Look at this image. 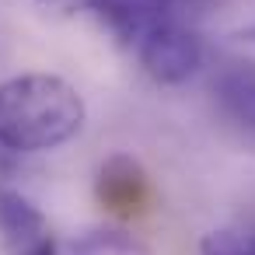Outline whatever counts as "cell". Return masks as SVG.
Here are the masks:
<instances>
[{
	"mask_svg": "<svg viewBox=\"0 0 255 255\" xmlns=\"http://www.w3.org/2000/svg\"><path fill=\"white\" fill-rule=\"evenodd\" d=\"M84 98L53 74H21L0 84V147L18 154L56 150L84 126Z\"/></svg>",
	"mask_w": 255,
	"mask_h": 255,
	"instance_id": "6da1fadb",
	"label": "cell"
},
{
	"mask_svg": "<svg viewBox=\"0 0 255 255\" xmlns=\"http://www.w3.org/2000/svg\"><path fill=\"white\" fill-rule=\"evenodd\" d=\"M136 53H140L143 70L150 74V81H157L164 88L185 84L203 63V46H199L196 32L182 28L171 18H157L136 42Z\"/></svg>",
	"mask_w": 255,
	"mask_h": 255,
	"instance_id": "7a4b0ae2",
	"label": "cell"
},
{
	"mask_svg": "<svg viewBox=\"0 0 255 255\" xmlns=\"http://www.w3.org/2000/svg\"><path fill=\"white\" fill-rule=\"evenodd\" d=\"M95 189H98L102 206L116 217H140L154 199L147 171L129 154H112L98 168V185Z\"/></svg>",
	"mask_w": 255,
	"mask_h": 255,
	"instance_id": "3957f363",
	"label": "cell"
},
{
	"mask_svg": "<svg viewBox=\"0 0 255 255\" xmlns=\"http://www.w3.org/2000/svg\"><path fill=\"white\" fill-rule=\"evenodd\" d=\"M42 234H49L42 210L14 189H0V241H4V248L21 252Z\"/></svg>",
	"mask_w": 255,
	"mask_h": 255,
	"instance_id": "277c9868",
	"label": "cell"
},
{
	"mask_svg": "<svg viewBox=\"0 0 255 255\" xmlns=\"http://www.w3.org/2000/svg\"><path fill=\"white\" fill-rule=\"evenodd\" d=\"M88 7L123 46H136L143 39V32L161 18L157 7L133 4V0H88Z\"/></svg>",
	"mask_w": 255,
	"mask_h": 255,
	"instance_id": "5b68a950",
	"label": "cell"
},
{
	"mask_svg": "<svg viewBox=\"0 0 255 255\" xmlns=\"http://www.w3.org/2000/svg\"><path fill=\"white\" fill-rule=\"evenodd\" d=\"M220 109L245 129H255V67L241 63L231 67L227 74H220V81L213 84Z\"/></svg>",
	"mask_w": 255,
	"mask_h": 255,
	"instance_id": "8992f818",
	"label": "cell"
},
{
	"mask_svg": "<svg viewBox=\"0 0 255 255\" xmlns=\"http://www.w3.org/2000/svg\"><path fill=\"white\" fill-rule=\"evenodd\" d=\"M199 255H255V227L227 224L199 241Z\"/></svg>",
	"mask_w": 255,
	"mask_h": 255,
	"instance_id": "52a82bcc",
	"label": "cell"
},
{
	"mask_svg": "<svg viewBox=\"0 0 255 255\" xmlns=\"http://www.w3.org/2000/svg\"><path fill=\"white\" fill-rule=\"evenodd\" d=\"M74 255H147V248L123 231H91L74 245Z\"/></svg>",
	"mask_w": 255,
	"mask_h": 255,
	"instance_id": "ba28073f",
	"label": "cell"
},
{
	"mask_svg": "<svg viewBox=\"0 0 255 255\" xmlns=\"http://www.w3.org/2000/svg\"><path fill=\"white\" fill-rule=\"evenodd\" d=\"M14 255H56V238H53V234H42L39 241L25 245V248L14 252Z\"/></svg>",
	"mask_w": 255,
	"mask_h": 255,
	"instance_id": "9c48e42d",
	"label": "cell"
},
{
	"mask_svg": "<svg viewBox=\"0 0 255 255\" xmlns=\"http://www.w3.org/2000/svg\"><path fill=\"white\" fill-rule=\"evenodd\" d=\"M161 4H171V0H161Z\"/></svg>",
	"mask_w": 255,
	"mask_h": 255,
	"instance_id": "30bf717a",
	"label": "cell"
}]
</instances>
